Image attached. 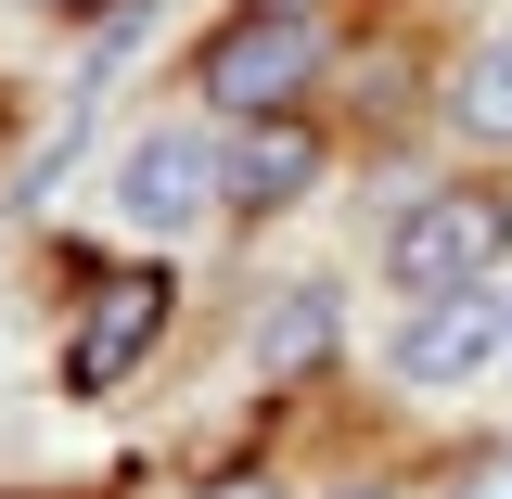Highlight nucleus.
Listing matches in <instances>:
<instances>
[{"instance_id":"4","label":"nucleus","mask_w":512,"mask_h":499,"mask_svg":"<svg viewBox=\"0 0 512 499\" xmlns=\"http://www.w3.org/2000/svg\"><path fill=\"white\" fill-rule=\"evenodd\" d=\"M154 333H167V269L90 282V320H77V346H64V384H77V397H116V384L154 359Z\"/></svg>"},{"instance_id":"3","label":"nucleus","mask_w":512,"mask_h":499,"mask_svg":"<svg viewBox=\"0 0 512 499\" xmlns=\"http://www.w3.org/2000/svg\"><path fill=\"white\" fill-rule=\"evenodd\" d=\"M512 346V308L487 295V282H461V295H423L410 308V333H397V384H423V397H461V384L487 372Z\"/></svg>"},{"instance_id":"2","label":"nucleus","mask_w":512,"mask_h":499,"mask_svg":"<svg viewBox=\"0 0 512 499\" xmlns=\"http://www.w3.org/2000/svg\"><path fill=\"white\" fill-rule=\"evenodd\" d=\"M512 244V205L500 192H423L410 218H397V244H384V269H397V295H461V282H487Z\"/></svg>"},{"instance_id":"10","label":"nucleus","mask_w":512,"mask_h":499,"mask_svg":"<svg viewBox=\"0 0 512 499\" xmlns=\"http://www.w3.org/2000/svg\"><path fill=\"white\" fill-rule=\"evenodd\" d=\"M205 499H269V487H256V474H244V487H205Z\"/></svg>"},{"instance_id":"1","label":"nucleus","mask_w":512,"mask_h":499,"mask_svg":"<svg viewBox=\"0 0 512 499\" xmlns=\"http://www.w3.org/2000/svg\"><path fill=\"white\" fill-rule=\"evenodd\" d=\"M308 77H320V26H308V0L231 13V26L205 39V103H218V116H282Z\"/></svg>"},{"instance_id":"11","label":"nucleus","mask_w":512,"mask_h":499,"mask_svg":"<svg viewBox=\"0 0 512 499\" xmlns=\"http://www.w3.org/2000/svg\"><path fill=\"white\" fill-rule=\"evenodd\" d=\"M346 499H359V487H346Z\"/></svg>"},{"instance_id":"8","label":"nucleus","mask_w":512,"mask_h":499,"mask_svg":"<svg viewBox=\"0 0 512 499\" xmlns=\"http://www.w3.org/2000/svg\"><path fill=\"white\" fill-rule=\"evenodd\" d=\"M320 346H333V295H282V308H269V333H256V372L282 384V372H308Z\"/></svg>"},{"instance_id":"5","label":"nucleus","mask_w":512,"mask_h":499,"mask_svg":"<svg viewBox=\"0 0 512 499\" xmlns=\"http://www.w3.org/2000/svg\"><path fill=\"white\" fill-rule=\"evenodd\" d=\"M218 192H231V180H218V154H205L192 128H141V141L116 154V218H128V231H154V244L192 231Z\"/></svg>"},{"instance_id":"6","label":"nucleus","mask_w":512,"mask_h":499,"mask_svg":"<svg viewBox=\"0 0 512 499\" xmlns=\"http://www.w3.org/2000/svg\"><path fill=\"white\" fill-rule=\"evenodd\" d=\"M218 180H231L244 218H269V205H295V192L320 180V141L295 128V103H282V116H244V141L218 154Z\"/></svg>"},{"instance_id":"7","label":"nucleus","mask_w":512,"mask_h":499,"mask_svg":"<svg viewBox=\"0 0 512 499\" xmlns=\"http://www.w3.org/2000/svg\"><path fill=\"white\" fill-rule=\"evenodd\" d=\"M448 116H461V141H512V39L461 52V77H448Z\"/></svg>"},{"instance_id":"9","label":"nucleus","mask_w":512,"mask_h":499,"mask_svg":"<svg viewBox=\"0 0 512 499\" xmlns=\"http://www.w3.org/2000/svg\"><path fill=\"white\" fill-rule=\"evenodd\" d=\"M448 499H512V448H487V461H474V474H461Z\"/></svg>"}]
</instances>
